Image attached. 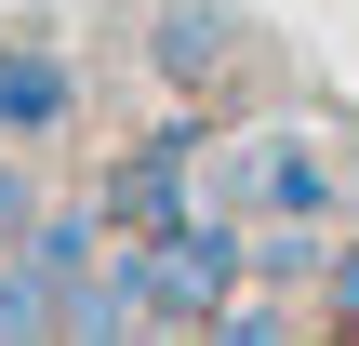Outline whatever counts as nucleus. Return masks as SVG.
Instances as JSON below:
<instances>
[{"label": "nucleus", "instance_id": "423d86ee", "mask_svg": "<svg viewBox=\"0 0 359 346\" xmlns=\"http://www.w3.org/2000/svg\"><path fill=\"white\" fill-rule=\"evenodd\" d=\"M107 227H120V213H107V200H53V213H40V227H27V267H40V280H53V293H80V280H93V267H107Z\"/></svg>", "mask_w": 359, "mask_h": 346}, {"label": "nucleus", "instance_id": "0eeeda50", "mask_svg": "<svg viewBox=\"0 0 359 346\" xmlns=\"http://www.w3.org/2000/svg\"><path fill=\"white\" fill-rule=\"evenodd\" d=\"M27 333H67V293H53L27 253H0V346H27Z\"/></svg>", "mask_w": 359, "mask_h": 346}, {"label": "nucleus", "instance_id": "20e7f679", "mask_svg": "<svg viewBox=\"0 0 359 346\" xmlns=\"http://www.w3.org/2000/svg\"><path fill=\"white\" fill-rule=\"evenodd\" d=\"M67 333L80 346H120V333H173V293H160V240L133 227V253H107L80 293H67Z\"/></svg>", "mask_w": 359, "mask_h": 346}, {"label": "nucleus", "instance_id": "6e6552de", "mask_svg": "<svg viewBox=\"0 0 359 346\" xmlns=\"http://www.w3.org/2000/svg\"><path fill=\"white\" fill-rule=\"evenodd\" d=\"M53 200H40V173H27V147L0 133V253H27V227H40Z\"/></svg>", "mask_w": 359, "mask_h": 346}, {"label": "nucleus", "instance_id": "39448f33", "mask_svg": "<svg viewBox=\"0 0 359 346\" xmlns=\"http://www.w3.org/2000/svg\"><path fill=\"white\" fill-rule=\"evenodd\" d=\"M147 53H160L173 93H226L240 53H253V27H240L226 0H160V13H147Z\"/></svg>", "mask_w": 359, "mask_h": 346}, {"label": "nucleus", "instance_id": "7ed1b4c3", "mask_svg": "<svg viewBox=\"0 0 359 346\" xmlns=\"http://www.w3.org/2000/svg\"><path fill=\"white\" fill-rule=\"evenodd\" d=\"M67 120H80V67H67V40L0 27V133H13V147H53Z\"/></svg>", "mask_w": 359, "mask_h": 346}, {"label": "nucleus", "instance_id": "1a4fd4ad", "mask_svg": "<svg viewBox=\"0 0 359 346\" xmlns=\"http://www.w3.org/2000/svg\"><path fill=\"white\" fill-rule=\"evenodd\" d=\"M306 320H359V227H346V253H333V280H320V307Z\"/></svg>", "mask_w": 359, "mask_h": 346}, {"label": "nucleus", "instance_id": "f257e3e1", "mask_svg": "<svg viewBox=\"0 0 359 346\" xmlns=\"http://www.w3.org/2000/svg\"><path fill=\"white\" fill-rule=\"evenodd\" d=\"M213 213L240 227H346L359 213V147L320 107H266L213 133Z\"/></svg>", "mask_w": 359, "mask_h": 346}, {"label": "nucleus", "instance_id": "f03ea898", "mask_svg": "<svg viewBox=\"0 0 359 346\" xmlns=\"http://www.w3.org/2000/svg\"><path fill=\"white\" fill-rule=\"evenodd\" d=\"M107 213H120V227H147V240L200 227V213H213V133H200V120H160L147 147H120V173H107Z\"/></svg>", "mask_w": 359, "mask_h": 346}]
</instances>
